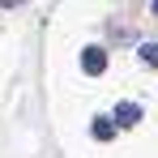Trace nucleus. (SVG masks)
Instances as JSON below:
<instances>
[{
	"label": "nucleus",
	"mask_w": 158,
	"mask_h": 158,
	"mask_svg": "<svg viewBox=\"0 0 158 158\" xmlns=\"http://www.w3.org/2000/svg\"><path fill=\"white\" fill-rule=\"evenodd\" d=\"M141 60L145 64H158V43H141Z\"/></svg>",
	"instance_id": "20e7f679"
},
{
	"label": "nucleus",
	"mask_w": 158,
	"mask_h": 158,
	"mask_svg": "<svg viewBox=\"0 0 158 158\" xmlns=\"http://www.w3.org/2000/svg\"><path fill=\"white\" fill-rule=\"evenodd\" d=\"M81 69H85L90 77H103V69H107V52H103V47H85V52H81Z\"/></svg>",
	"instance_id": "f257e3e1"
},
{
	"label": "nucleus",
	"mask_w": 158,
	"mask_h": 158,
	"mask_svg": "<svg viewBox=\"0 0 158 158\" xmlns=\"http://www.w3.org/2000/svg\"><path fill=\"white\" fill-rule=\"evenodd\" d=\"M154 13H158V0H154Z\"/></svg>",
	"instance_id": "39448f33"
},
{
	"label": "nucleus",
	"mask_w": 158,
	"mask_h": 158,
	"mask_svg": "<svg viewBox=\"0 0 158 158\" xmlns=\"http://www.w3.org/2000/svg\"><path fill=\"white\" fill-rule=\"evenodd\" d=\"M137 120H141V107H137V103H120V107H115V120H111V124H120V128H132Z\"/></svg>",
	"instance_id": "f03ea898"
},
{
	"label": "nucleus",
	"mask_w": 158,
	"mask_h": 158,
	"mask_svg": "<svg viewBox=\"0 0 158 158\" xmlns=\"http://www.w3.org/2000/svg\"><path fill=\"white\" fill-rule=\"evenodd\" d=\"M94 141H111V137H115V124H111V120H107V115H94Z\"/></svg>",
	"instance_id": "7ed1b4c3"
}]
</instances>
